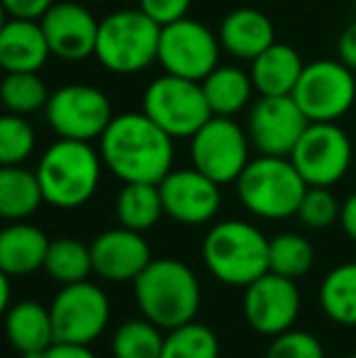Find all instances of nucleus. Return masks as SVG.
<instances>
[{"label": "nucleus", "mask_w": 356, "mask_h": 358, "mask_svg": "<svg viewBox=\"0 0 356 358\" xmlns=\"http://www.w3.org/2000/svg\"><path fill=\"white\" fill-rule=\"evenodd\" d=\"M176 139L147 113L115 115L98 139L105 169L122 183H162L173 171Z\"/></svg>", "instance_id": "obj_1"}, {"label": "nucleus", "mask_w": 356, "mask_h": 358, "mask_svg": "<svg viewBox=\"0 0 356 358\" xmlns=\"http://www.w3.org/2000/svg\"><path fill=\"white\" fill-rule=\"evenodd\" d=\"M134 300L142 317L171 331L195 320L200 310V283L188 264L154 259L134 280Z\"/></svg>", "instance_id": "obj_2"}, {"label": "nucleus", "mask_w": 356, "mask_h": 358, "mask_svg": "<svg viewBox=\"0 0 356 358\" xmlns=\"http://www.w3.org/2000/svg\"><path fill=\"white\" fill-rule=\"evenodd\" d=\"M103 169L100 151H95L90 142L57 139L47 146L37 166L47 205L59 210L83 208L98 190Z\"/></svg>", "instance_id": "obj_3"}, {"label": "nucleus", "mask_w": 356, "mask_h": 358, "mask_svg": "<svg viewBox=\"0 0 356 358\" xmlns=\"http://www.w3.org/2000/svg\"><path fill=\"white\" fill-rule=\"evenodd\" d=\"M271 239L244 220H225L203 239V264L220 283L247 287L269 273Z\"/></svg>", "instance_id": "obj_4"}, {"label": "nucleus", "mask_w": 356, "mask_h": 358, "mask_svg": "<svg viewBox=\"0 0 356 358\" xmlns=\"http://www.w3.org/2000/svg\"><path fill=\"white\" fill-rule=\"evenodd\" d=\"M237 195L249 215L262 220H288L298 215L308 183L290 156L259 154L237 178Z\"/></svg>", "instance_id": "obj_5"}, {"label": "nucleus", "mask_w": 356, "mask_h": 358, "mask_svg": "<svg viewBox=\"0 0 356 358\" xmlns=\"http://www.w3.org/2000/svg\"><path fill=\"white\" fill-rule=\"evenodd\" d=\"M159 39L162 27L139 8L118 10L100 20L95 59L110 73H142L159 62Z\"/></svg>", "instance_id": "obj_6"}, {"label": "nucleus", "mask_w": 356, "mask_h": 358, "mask_svg": "<svg viewBox=\"0 0 356 358\" xmlns=\"http://www.w3.org/2000/svg\"><path fill=\"white\" fill-rule=\"evenodd\" d=\"M142 110L173 139H190L213 117L203 83L173 73L159 76L147 85Z\"/></svg>", "instance_id": "obj_7"}, {"label": "nucleus", "mask_w": 356, "mask_h": 358, "mask_svg": "<svg viewBox=\"0 0 356 358\" xmlns=\"http://www.w3.org/2000/svg\"><path fill=\"white\" fill-rule=\"evenodd\" d=\"M252 139L234 117L213 115L198 132L190 137V161L215 183H237L242 171L252 161Z\"/></svg>", "instance_id": "obj_8"}, {"label": "nucleus", "mask_w": 356, "mask_h": 358, "mask_svg": "<svg viewBox=\"0 0 356 358\" xmlns=\"http://www.w3.org/2000/svg\"><path fill=\"white\" fill-rule=\"evenodd\" d=\"M44 117L59 139L93 142L103 137L115 113L110 98L100 88L86 83H69L52 93L44 108Z\"/></svg>", "instance_id": "obj_9"}, {"label": "nucleus", "mask_w": 356, "mask_h": 358, "mask_svg": "<svg viewBox=\"0 0 356 358\" xmlns=\"http://www.w3.org/2000/svg\"><path fill=\"white\" fill-rule=\"evenodd\" d=\"M293 98L310 122H337L356 103L354 71L339 59H318L305 64Z\"/></svg>", "instance_id": "obj_10"}, {"label": "nucleus", "mask_w": 356, "mask_h": 358, "mask_svg": "<svg viewBox=\"0 0 356 358\" xmlns=\"http://www.w3.org/2000/svg\"><path fill=\"white\" fill-rule=\"evenodd\" d=\"M220 37L200 20L183 17L162 27L159 66L164 69V73L200 83L220 66Z\"/></svg>", "instance_id": "obj_11"}, {"label": "nucleus", "mask_w": 356, "mask_h": 358, "mask_svg": "<svg viewBox=\"0 0 356 358\" xmlns=\"http://www.w3.org/2000/svg\"><path fill=\"white\" fill-rule=\"evenodd\" d=\"M290 161L308 185L332 188L352 169L354 146L337 122H310Z\"/></svg>", "instance_id": "obj_12"}, {"label": "nucleus", "mask_w": 356, "mask_h": 358, "mask_svg": "<svg viewBox=\"0 0 356 358\" xmlns=\"http://www.w3.org/2000/svg\"><path fill=\"white\" fill-rule=\"evenodd\" d=\"M49 312L57 341L90 346L110 322V300L100 285L81 280L64 285L54 295Z\"/></svg>", "instance_id": "obj_13"}, {"label": "nucleus", "mask_w": 356, "mask_h": 358, "mask_svg": "<svg viewBox=\"0 0 356 358\" xmlns=\"http://www.w3.org/2000/svg\"><path fill=\"white\" fill-rule=\"evenodd\" d=\"M308 124V115L293 95H259L249 108L247 132L259 154L290 156Z\"/></svg>", "instance_id": "obj_14"}, {"label": "nucleus", "mask_w": 356, "mask_h": 358, "mask_svg": "<svg viewBox=\"0 0 356 358\" xmlns=\"http://www.w3.org/2000/svg\"><path fill=\"white\" fill-rule=\"evenodd\" d=\"M244 320L254 331L264 336H278L293 329L300 315V292L293 278L273 271L264 273L244 287Z\"/></svg>", "instance_id": "obj_15"}, {"label": "nucleus", "mask_w": 356, "mask_h": 358, "mask_svg": "<svg viewBox=\"0 0 356 358\" xmlns=\"http://www.w3.org/2000/svg\"><path fill=\"white\" fill-rule=\"evenodd\" d=\"M164 200V213L178 224H205L220 213L222 193L220 183L198 171L190 169H173L166 178L159 183Z\"/></svg>", "instance_id": "obj_16"}, {"label": "nucleus", "mask_w": 356, "mask_h": 358, "mask_svg": "<svg viewBox=\"0 0 356 358\" xmlns=\"http://www.w3.org/2000/svg\"><path fill=\"white\" fill-rule=\"evenodd\" d=\"M39 22H42L54 57L64 62H83L88 57H95L100 22L86 5L73 3V0H59Z\"/></svg>", "instance_id": "obj_17"}, {"label": "nucleus", "mask_w": 356, "mask_h": 358, "mask_svg": "<svg viewBox=\"0 0 356 358\" xmlns=\"http://www.w3.org/2000/svg\"><path fill=\"white\" fill-rule=\"evenodd\" d=\"M90 256H93V273L105 280H137V275L152 264V249L142 231L115 227V229L100 231L90 241Z\"/></svg>", "instance_id": "obj_18"}, {"label": "nucleus", "mask_w": 356, "mask_h": 358, "mask_svg": "<svg viewBox=\"0 0 356 358\" xmlns=\"http://www.w3.org/2000/svg\"><path fill=\"white\" fill-rule=\"evenodd\" d=\"M52 47L39 20L8 17L0 27V66L10 71H42Z\"/></svg>", "instance_id": "obj_19"}, {"label": "nucleus", "mask_w": 356, "mask_h": 358, "mask_svg": "<svg viewBox=\"0 0 356 358\" xmlns=\"http://www.w3.org/2000/svg\"><path fill=\"white\" fill-rule=\"evenodd\" d=\"M220 44L229 57L254 62L264 49L276 42L273 22L266 13L254 8H237L220 22Z\"/></svg>", "instance_id": "obj_20"}, {"label": "nucleus", "mask_w": 356, "mask_h": 358, "mask_svg": "<svg viewBox=\"0 0 356 358\" xmlns=\"http://www.w3.org/2000/svg\"><path fill=\"white\" fill-rule=\"evenodd\" d=\"M49 244L52 239L39 227L13 222L0 234V271L10 278L37 273L39 268H44Z\"/></svg>", "instance_id": "obj_21"}, {"label": "nucleus", "mask_w": 356, "mask_h": 358, "mask_svg": "<svg viewBox=\"0 0 356 358\" xmlns=\"http://www.w3.org/2000/svg\"><path fill=\"white\" fill-rule=\"evenodd\" d=\"M5 331L8 341L17 354H44L57 344L49 307L34 300H22L5 310Z\"/></svg>", "instance_id": "obj_22"}, {"label": "nucleus", "mask_w": 356, "mask_h": 358, "mask_svg": "<svg viewBox=\"0 0 356 358\" xmlns=\"http://www.w3.org/2000/svg\"><path fill=\"white\" fill-rule=\"evenodd\" d=\"M249 64V73L259 95H293L305 69L300 54L283 42H273Z\"/></svg>", "instance_id": "obj_23"}, {"label": "nucleus", "mask_w": 356, "mask_h": 358, "mask_svg": "<svg viewBox=\"0 0 356 358\" xmlns=\"http://www.w3.org/2000/svg\"><path fill=\"white\" fill-rule=\"evenodd\" d=\"M44 190L37 171L24 166H3L0 169V215L8 222H24L42 205Z\"/></svg>", "instance_id": "obj_24"}, {"label": "nucleus", "mask_w": 356, "mask_h": 358, "mask_svg": "<svg viewBox=\"0 0 356 358\" xmlns=\"http://www.w3.org/2000/svg\"><path fill=\"white\" fill-rule=\"evenodd\" d=\"M200 83L213 115L220 117H234L237 113H242L257 93L252 73L239 66H218Z\"/></svg>", "instance_id": "obj_25"}, {"label": "nucleus", "mask_w": 356, "mask_h": 358, "mask_svg": "<svg viewBox=\"0 0 356 358\" xmlns=\"http://www.w3.org/2000/svg\"><path fill=\"white\" fill-rule=\"evenodd\" d=\"M115 215L118 222L127 229L147 231L162 220L164 200L159 183H122V190L115 200Z\"/></svg>", "instance_id": "obj_26"}, {"label": "nucleus", "mask_w": 356, "mask_h": 358, "mask_svg": "<svg viewBox=\"0 0 356 358\" xmlns=\"http://www.w3.org/2000/svg\"><path fill=\"white\" fill-rule=\"evenodd\" d=\"M320 307L337 324L356 327V261L337 266L325 275L320 285Z\"/></svg>", "instance_id": "obj_27"}, {"label": "nucleus", "mask_w": 356, "mask_h": 358, "mask_svg": "<svg viewBox=\"0 0 356 358\" xmlns=\"http://www.w3.org/2000/svg\"><path fill=\"white\" fill-rule=\"evenodd\" d=\"M44 271L49 278L62 285L81 283L88 280L93 273V256H90V244H83L71 236H62L49 244V254L44 261Z\"/></svg>", "instance_id": "obj_28"}, {"label": "nucleus", "mask_w": 356, "mask_h": 358, "mask_svg": "<svg viewBox=\"0 0 356 358\" xmlns=\"http://www.w3.org/2000/svg\"><path fill=\"white\" fill-rule=\"evenodd\" d=\"M0 98L8 113L27 117L47 108L52 93L37 71H10L0 83Z\"/></svg>", "instance_id": "obj_29"}, {"label": "nucleus", "mask_w": 356, "mask_h": 358, "mask_svg": "<svg viewBox=\"0 0 356 358\" xmlns=\"http://www.w3.org/2000/svg\"><path fill=\"white\" fill-rule=\"evenodd\" d=\"M162 327L142 320H127L118 327L113 336V356L115 358H162L164 339Z\"/></svg>", "instance_id": "obj_30"}, {"label": "nucleus", "mask_w": 356, "mask_h": 358, "mask_svg": "<svg viewBox=\"0 0 356 358\" xmlns=\"http://www.w3.org/2000/svg\"><path fill=\"white\" fill-rule=\"evenodd\" d=\"M315 264V249L303 234L285 231L271 239L269 246V271L285 278H300Z\"/></svg>", "instance_id": "obj_31"}, {"label": "nucleus", "mask_w": 356, "mask_h": 358, "mask_svg": "<svg viewBox=\"0 0 356 358\" xmlns=\"http://www.w3.org/2000/svg\"><path fill=\"white\" fill-rule=\"evenodd\" d=\"M162 358H220V339L208 324L193 320L166 331Z\"/></svg>", "instance_id": "obj_32"}, {"label": "nucleus", "mask_w": 356, "mask_h": 358, "mask_svg": "<svg viewBox=\"0 0 356 358\" xmlns=\"http://www.w3.org/2000/svg\"><path fill=\"white\" fill-rule=\"evenodd\" d=\"M37 134L24 115L5 113L0 117V164L22 166L32 156Z\"/></svg>", "instance_id": "obj_33"}, {"label": "nucleus", "mask_w": 356, "mask_h": 358, "mask_svg": "<svg viewBox=\"0 0 356 358\" xmlns=\"http://www.w3.org/2000/svg\"><path fill=\"white\" fill-rule=\"evenodd\" d=\"M339 215H342V205L332 195V190L320 188V185H308L295 217L310 229H327L334 222H339Z\"/></svg>", "instance_id": "obj_34"}, {"label": "nucleus", "mask_w": 356, "mask_h": 358, "mask_svg": "<svg viewBox=\"0 0 356 358\" xmlns=\"http://www.w3.org/2000/svg\"><path fill=\"white\" fill-rule=\"evenodd\" d=\"M264 358H325V349L318 336L310 331L288 329L273 336Z\"/></svg>", "instance_id": "obj_35"}, {"label": "nucleus", "mask_w": 356, "mask_h": 358, "mask_svg": "<svg viewBox=\"0 0 356 358\" xmlns=\"http://www.w3.org/2000/svg\"><path fill=\"white\" fill-rule=\"evenodd\" d=\"M193 0H139V10L154 20L159 27L188 17V10Z\"/></svg>", "instance_id": "obj_36"}, {"label": "nucleus", "mask_w": 356, "mask_h": 358, "mask_svg": "<svg viewBox=\"0 0 356 358\" xmlns=\"http://www.w3.org/2000/svg\"><path fill=\"white\" fill-rule=\"evenodd\" d=\"M57 0H3V10L8 17L42 20Z\"/></svg>", "instance_id": "obj_37"}, {"label": "nucleus", "mask_w": 356, "mask_h": 358, "mask_svg": "<svg viewBox=\"0 0 356 358\" xmlns=\"http://www.w3.org/2000/svg\"><path fill=\"white\" fill-rule=\"evenodd\" d=\"M337 54H339V62H344L352 71H356V20L349 22L344 27V32L339 34Z\"/></svg>", "instance_id": "obj_38"}, {"label": "nucleus", "mask_w": 356, "mask_h": 358, "mask_svg": "<svg viewBox=\"0 0 356 358\" xmlns=\"http://www.w3.org/2000/svg\"><path fill=\"white\" fill-rule=\"evenodd\" d=\"M42 358H95V354L86 344H64V341H57V344H52L44 351Z\"/></svg>", "instance_id": "obj_39"}, {"label": "nucleus", "mask_w": 356, "mask_h": 358, "mask_svg": "<svg viewBox=\"0 0 356 358\" xmlns=\"http://www.w3.org/2000/svg\"><path fill=\"white\" fill-rule=\"evenodd\" d=\"M339 224H342L344 234H347L349 239L356 241V193H352L342 203V215H339Z\"/></svg>", "instance_id": "obj_40"}, {"label": "nucleus", "mask_w": 356, "mask_h": 358, "mask_svg": "<svg viewBox=\"0 0 356 358\" xmlns=\"http://www.w3.org/2000/svg\"><path fill=\"white\" fill-rule=\"evenodd\" d=\"M349 358H356V354H354V356H349Z\"/></svg>", "instance_id": "obj_41"}]
</instances>
